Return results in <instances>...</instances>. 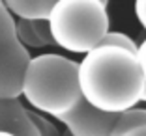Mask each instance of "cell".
<instances>
[{
    "label": "cell",
    "mask_w": 146,
    "mask_h": 136,
    "mask_svg": "<svg viewBox=\"0 0 146 136\" xmlns=\"http://www.w3.org/2000/svg\"><path fill=\"white\" fill-rule=\"evenodd\" d=\"M30 52L19 41L17 21L0 0V99H19Z\"/></svg>",
    "instance_id": "obj_4"
},
{
    "label": "cell",
    "mask_w": 146,
    "mask_h": 136,
    "mask_svg": "<svg viewBox=\"0 0 146 136\" xmlns=\"http://www.w3.org/2000/svg\"><path fill=\"white\" fill-rule=\"evenodd\" d=\"M23 97L34 112L60 121L81 104L79 62L62 54H39L23 77Z\"/></svg>",
    "instance_id": "obj_2"
},
{
    "label": "cell",
    "mask_w": 146,
    "mask_h": 136,
    "mask_svg": "<svg viewBox=\"0 0 146 136\" xmlns=\"http://www.w3.org/2000/svg\"><path fill=\"white\" fill-rule=\"evenodd\" d=\"M30 118H32V121H34V125L38 127V131H39L41 136H64L58 129H56V125L52 123L49 118H45L43 114L30 110Z\"/></svg>",
    "instance_id": "obj_10"
},
{
    "label": "cell",
    "mask_w": 146,
    "mask_h": 136,
    "mask_svg": "<svg viewBox=\"0 0 146 136\" xmlns=\"http://www.w3.org/2000/svg\"><path fill=\"white\" fill-rule=\"evenodd\" d=\"M79 86L82 99L107 114L137 108L146 91L137 54L107 45H99L79 62Z\"/></svg>",
    "instance_id": "obj_1"
},
{
    "label": "cell",
    "mask_w": 146,
    "mask_h": 136,
    "mask_svg": "<svg viewBox=\"0 0 146 136\" xmlns=\"http://www.w3.org/2000/svg\"><path fill=\"white\" fill-rule=\"evenodd\" d=\"M0 136H13V134H8V132H0Z\"/></svg>",
    "instance_id": "obj_14"
},
{
    "label": "cell",
    "mask_w": 146,
    "mask_h": 136,
    "mask_svg": "<svg viewBox=\"0 0 146 136\" xmlns=\"http://www.w3.org/2000/svg\"><path fill=\"white\" fill-rule=\"evenodd\" d=\"M0 132L13 136H41L30 118V110L19 99H0Z\"/></svg>",
    "instance_id": "obj_6"
},
{
    "label": "cell",
    "mask_w": 146,
    "mask_h": 136,
    "mask_svg": "<svg viewBox=\"0 0 146 136\" xmlns=\"http://www.w3.org/2000/svg\"><path fill=\"white\" fill-rule=\"evenodd\" d=\"M64 136H71V134H69V132H64Z\"/></svg>",
    "instance_id": "obj_15"
},
{
    "label": "cell",
    "mask_w": 146,
    "mask_h": 136,
    "mask_svg": "<svg viewBox=\"0 0 146 136\" xmlns=\"http://www.w3.org/2000/svg\"><path fill=\"white\" fill-rule=\"evenodd\" d=\"M118 119L120 114L101 112L82 99L75 110L60 119V123L71 136H112Z\"/></svg>",
    "instance_id": "obj_5"
},
{
    "label": "cell",
    "mask_w": 146,
    "mask_h": 136,
    "mask_svg": "<svg viewBox=\"0 0 146 136\" xmlns=\"http://www.w3.org/2000/svg\"><path fill=\"white\" fill-rule=\"evenodd\" d=\"M101 45H107V47H118V49H124V51L133 52V54L139 52V45L129 37V35L122 34V32H109V35L103 39Z\"/></svg>",
    "instance_id": "obj_9"
},
{
    "label": "cell",
    "mask_w": 146,
    "mask_h": 136,
    "mask_svg": "<svg viewBox=\"0 0 146 136\" xmlns=\"http://www.w3.org/2000/svg\"><path fill=\"white\" fill-rule=\"evenodd\" d=\"M142 101H144V102H146V91H144V99H142Z\"/></svg>",
    "instance_id": "obj_16"
},
{
    "label": "cell",
    "mask_w": 146,
    "mask_h": 136,
    "mask_svg": "<svg viewBox=\"0 0 146 136\" xmlns=\"http://www.w3.org/2000/svg\"><path fill=\"white\" fill-rule=\"evenodd\" d=\"M137 58H139V64L142 67V73H144V80H146V39L139 45V52H137Z\"/></svg>",
    "instance_id": "obj_13"
},
{
    "label": "cell",
    "mask_w": 146,
    "mask_h": 136,
    "mask_svg": "<svg viewBox=\"0 0 146 136\" xmlns=\"http://www.w3.org/2000/svg\"><path fill=\"white\" fill-rule=\"evenodd\" d=\"M54 47L73 54H88L111 32L107 2L103 0H56L49 17Z\"/></svg>",
    "instance_id": "obj_3"
},
{
    "label": "cell",
    "mask_w": 146,
    "mask_h": 136,
    "mask_svg": "<svg viewBox=\"0 0 146 136\" xmlns=\"http://www.w3.org/2000/svg\"><path fill=\"white\" fill-rule=\"evenodd\" d=\"M112 136H146V125H137V127L125 129V131L114 132Z\"/></svg>",
    "instance_id": "obj_12"
},
{
    "label": "cell",
    "mask_w": 146,
    "mask_h": 136,
    "mask_svg": "<svg viewBox=\"0 0 146 136\" xmlns=\"http://www.w3.org/2000/svg\"><path fill=\"white\" fill-rule=\"evenodd\" d=\"M135 15H137L141 26L146 30V0H137L135 2Z\"/></svg>",
    "instance_id": "obj_11"
},
{
    "label": "cell",
    "mask_w": 146,
    "mask_h": 136,
    "mask_svg": "<svg viewBox=\"0 0 146 136\" xmlns=\"http://www.w3.org/2000/svg\"><path fill=\"white\" fill-rule=\"evenodd\" d=\"M4 4L21 21H49L56 0H6Z\"/></svg>",
    "instance_id": "obj_7"
},
{
    "label": "cell",
    "mask_w": 146,
    "mask_h": 136,
    "mask_svg": "<svg viewBox=\"0 0 146 136\" xmlns=\"http://www.w3.org/2000/svg\"><path fill=\"white\" fill-rule=\"evenodd\" d=\"M17 35H19V41L25 45V47H32V49H41V47H47L43 39L39 37L38 30H36L34 22L32 21H21L17 19Z\"/></svg>",
    "instance_id": "obj_8"
}]
</instances>
